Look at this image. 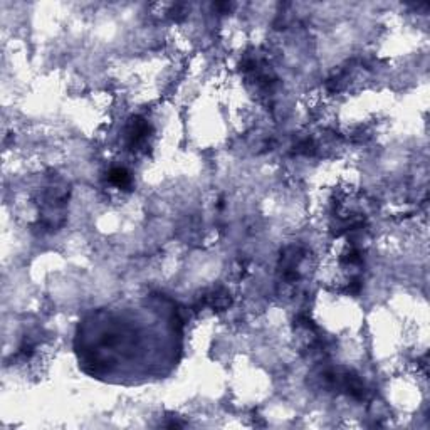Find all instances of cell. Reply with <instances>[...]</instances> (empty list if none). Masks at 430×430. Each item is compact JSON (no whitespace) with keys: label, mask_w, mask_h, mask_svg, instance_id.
I'll return each instance as SVG.
<instances>
[{"label":"cell","mask_w":430,"mask_h":430,"mask_svg":"<svg viewBox=\"0 0 430 430\" xmlns=\"http://www.w3.org/2000/svg\"><path fill=\"white\" fill-rule=\"evenodd\" d=\"M109 180L118 186H126L129 184V175L124 168H115L109 173Z\"/></svg>","instance_id":"obj_1"}]
</instances>
